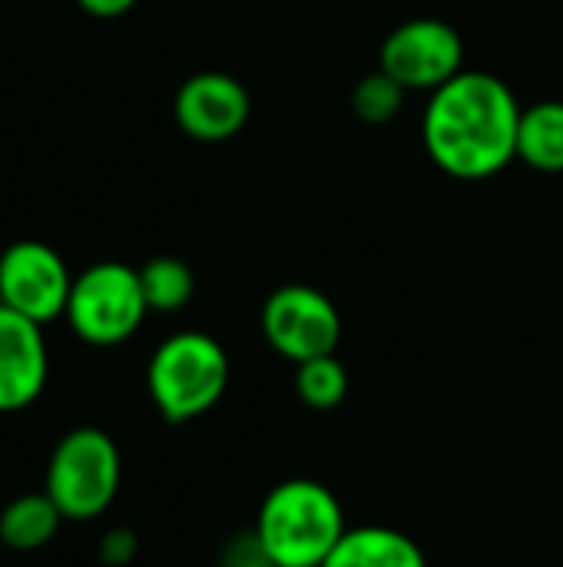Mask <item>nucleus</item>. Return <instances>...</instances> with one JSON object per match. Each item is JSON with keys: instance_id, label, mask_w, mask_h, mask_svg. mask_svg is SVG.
I'll list each match as a JSON object with an SVG mask.
<instances>
[{"instance_id": "423d86ee", "label": "nucleus", "mask_w": 563, "mask_h": 567, "mask_svg": "<svg viewBox=\"0 0 563 567\" xmlns=\"http://www.w3.org/2000/svg\"><path fill=\"white\" fill-rule=\"evenodd\" d=\"M262 336L282 359L299 365L338 349L342 316L322 289L289 282L265 299Z\"/></svg>"}, {"instance_id": "ddd939ff", "label": "nucleus", "mask_w": 563, "mask_h": 567, "mask_svg": "<svg viewBox=\"0 0 563 567\" xmlns=\"http://www.w3.org/2000/svg\"><path fill=\"white\" fill-rule=\"evenodd\" d=\"M518 159L541 173H563V103L541 100L521 110Z\"/></svg>"}, {"instance_id": "6e6552de", "label": "nucleus", "mask_w": 563, "mask_h": 567, "mask_svg": "<svg viewBox=\"0 0 563 567\" xmlns=\"http://www.w3.org/2000/svg\"><path fill=\"white\" fill-rule=\"evenodd\" d=\"M73 276L63 256L40 243L20 239L0 256V306L20 312L23 319L46 326L66 312Z\"/></svg>"}, {"instance_id": "9d476101", "label": "nucleus", "mask_w": 563, "mask_h": 567, "mask_svg": "<svg viewBox=\"0 0 563 567\" xmlns=\"http://www.w3.org/2000/svg\"><path fill=\"white\" fill-rule=\"evenodd\" d=\"M50 375L43 326L0 306V415L33 405Z\"/></svg>"}, {"instance_id": "9b49d317", "label": "nucleus", "mask_w": 563, "mask_h": 567, "mask_svg": "<svg viewBox=\"0 0 563 567\" xmlns=\"http://www.w3.org/2000/svg\"><path fill=\"white\" fill-rule=\"evenodd\" d=\"M322 567H428L415 538L388 525H358L342 535Z\"/></svg>"}, {"instance_id": "f03ea898", "label": "nucleus", "mask_w": 563, "mask_h": 567, "mask_svg": "<svg viewBox=\"0 0 563 567\" xmlns=\"http://www.w3.org/2000/svg\"><path fill=\"white\" fill-rule=\"evenodd\" d=\"M252 532L275 567H322L348 525L332 488L289 478L262 498Z\"/></svg>"}, {"instance_id": "f8f14e48", "label": "nucleus", "mask_w": 563, "mask_h": 567, "mask_svg": "<svg viewBox=\"0 0 563 567\" xmlns=\"http://www.w3.org/2000/svg\"><path fill=\"white\" fill-rule=\"evenodd\" d=\"M63 512L46 492H27L3 505L0 512V542L10 551H40L50 545L63 525Z\"/></svg>"}, {"instance_id": "6ab92c4d", "label": "nucleus", "mask_w": 563, "mask_h": 567, "mask_svg": "<svg viewBox=\"0 0 563 567\" xmlns=\"http://www.w3.org/2000/svg\"><path fill=\"white\" fill-rule=\"evenodd\" d=\"M93 17H119L136 7V0H76Z\"/></svg>"}, {"instance_id": "39448f33", "label": "nucleus", "mask_w": 563, "mask_h": 567, "mask_svg": "<svg viewBox=\"0 0 563 567\" xmlns=\"http://www.w3.org/2000/svg\"><path fill=\"white\" fill-rule=\"evenodd\" d=\"M149 306L143 296L139 269L123 262H96L73 276L63 319L86 346H119L136 336Z\"/></svg>"}, {"instance_id": "20e7f679", "label": "nucleus", "mask_w": 563, "mask_h": 567, "mask_svg": "<svg viewBox=\"0 0 563 567\" xmlns=\"http://www.w3.org/2000/svg\"><path fill=\"white\" fill-rule=\"evenodd\" d=\"M123 458L116 442L93 425L70 429L50 452L43 492L70 522L100 518L119 492Z\"/></svg>"}, {"instance_id": "dca6fc26", "label": "nucleus", "mask_w": 563, "mask_h": 567, "mask_svg": "<svg viewBox=\"0 0 563 567\" xmlns=\"http://www.w3.org/2000/svg\"><path fill=\"white\" fill-rule=\"evenodd\" d=\"M405 93L408 90L402 83H395L385 70H375L368 76H362L358 86L352 90V110L365 123H388L398 116Z\"/></svg>"}, {"instance_id": "f257e3e1", "label": "nucleus", "mask_w": 563, "mask_h": 567, "mask_svg": "<svg viewBox=\"0 0 563 567\" xmlns=\"http://www.w3.org/2000/svg\"><path fill=\"white\" fill-rule=\"evenodd\" d=\"M521 103L511 86L481 70H461L431 93L421 136L438 169L455 179H488L518 159Z\"/></svg>"}, {"instance_id": "f3484780", "label": "nucleus", "mask_w": 563, "mask_h": 567, "mask_svg": "<svg viewBox=\"0 0 563 567\" xmlns=\"http://www.w3.org/2000/svg\"><path fill=\"white\" fill-rule=\"evenodd\" d=\"M219 567H275V565H272V558L265 555V548H262L259 535H256V532H249V535H236V538L222 548V555H219Z\"/></svg>"}, {"instance_id": "a211bd4d", "label": "nucleus", "mask_w": 563, "mask_h": 567, "mask_svg": "<svg viewBox=\"0 0 563 567\" xmlns=\"http://www.w3.org/2000/svg\"><path fill=\"white\" fill-rule=\"evenodd\" d=\"M136 551H139V538H136V532H129V528H123V525L110 528V532L100 538V561H103V565L126 567L136 558Z\"/></svg>"}, {"instance_id": "1a4fd4ad", "label": "nucleus", "mask_w": 563, "mask_h": 567, "mask_svg": "<svg viewBox=\"0 0 563 567\" xmlns=\"http://www.w3.org/2000/svg\"><path fill=\"white\" fill-rule=\"evenodd\" d=\"M179 130L199 143H226L242 133L252 113L249 90L219 70H202L183 80L173 100Z\"/></svg>"}, {"instance_id": "4468645a", "label": "nucleus", "mask_w": 563, "mask_h": 567, "mask_svg": "<svg viewBox=\"0 0 563 567\" xmlns=\"http://www.w3.org/2000/svg\"><path fill=\"white\" fill-rule=\"evenodd\" d=\"M139 282H143L149 312H179L183 306H189V299L196 292L192 269L176 256H156V259L143 262Z\"/></svg>"}, {"instance_id": "2eb2a0df", "label": "nucleus", "mask_w": 563, "mask_h": 567, "mask_svg": "<svg viewBox=\"0 0 563 567\" xmlns=\"http://www.w3.org/2000/svg\"><path fill=\"white\" fill-rule=\"evenodd\" d=\"M295 392H299L302 405H309L315 412H332L348 395V369L342 365V359L335 352L299 362L295 365Z\"/></svg>"}, {"instance_id": "0eeeda50", "label": "nucleus", "mask_w": 563, "mask_h": 567, "mask_svg": "<svg viewBox=\"0 0 563 567\" xmlns=\"http://www.w3.org/2000/svg\"><path fill=\"white\" fill-rule=\"evenodd\" d=\"M378 70H385L405 90H441L465 70L461 33L435 17H415L398 23L378 53Z\"/></svg>"}, {"instance_id": "7ed1b4c3", "label": "nucleus", "mask_w": 563, "mask_h": 567, "mask_svg": "<svg viewBox=\"0 0 563 567\" xmlns=\"http://www.w3.org/2000/svg\"><path fill=\"white\" fill-rule=\"evenodd\" d=\"M229 385V355L206 332H176L163 339L146 365V389L156 412L186 425L219 405Z\"/></svg>"}]
</instances>
